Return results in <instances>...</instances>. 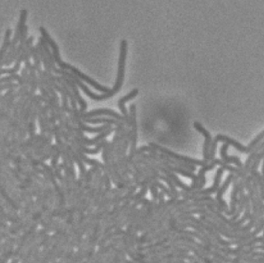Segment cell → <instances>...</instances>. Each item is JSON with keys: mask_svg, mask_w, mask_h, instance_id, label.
I'll list each match as a JSON object with an SVG mask.
<instances>
[{"mask_svg": "<svg viewBox=\"0 0 264 263\" xmlns=\"http://www.w3.org/2000/svg\"><path fill=\"white\" fill-rule=\"evenodd\" d=\"M128 41L123 39L120 43V52H119L118 65H117V78H116V81H115L113 88L110 89L108 93H104L103 94H97V93H93L91 89L88 88V87L85 85L83 81L79 79L78 77L74 76V74L70 73V72H66L65 77H67L69 79L72 80L75 83L76 85L78 88H81V90L91 100H95L97 102L108 100V99L115 96V94L118 93L121 89V88H122L124 81V74H125L126 59H127V56H128Z\"/></svg>", "mask_w": 264, "mask_h": 263, "instance_id": "6da1fadb", "label": "cell"}, {"mask_svg": "<svg viewBox=\"0 0 264 263\" xmlns=\"http://www.w3.org/2000/svg\"><path fill=\"white\" fill-rule=\"evenodd\" d=\"M39 30H40V33H41L42 37L45 40L47 44L49 45V47L51 48L53 56H54L55 63H56L57 66H58L59 69L70 72V73L74 74L76 77H78L81 81H85V83L90 85L92 88L97 89L98 91L101 92V93H108L109 91L111 89L108 88V87L102 86L99 83H97L95 80H93L91 77H88V75L84 74L83 72H81L79 69L62 60L60 54H59V47H58V45L57 44L56 42L54 41V39L51 37V35L49 33L48 31L46 29L45 27H40Z\"/></svg>", "mask_w": 264, "mask_h": 263, "instance_id": "7a4b0ae2", "label": "cell"}, {"mask_svg": "<svg viewBox=\"0 0 264 263\" xmlns=\"http://www.w3.org/2000/svg\"><path fill=\"white\" fill-rule=\"evenodd\" d=\"M27 16H28V12L27 9H24L20 11V19H19L18 23L16 24V29H15L14 36L13 39L11 40L10 45H9V50L7 54L5 55L2 62L0 63V69L3 68V66H5L9 59H10L15 52H16V48H17V44L20 43V38H21L22 32L24 29V27L26 26V22H27Z\"/></svg>", "mask_w": 264, "mask_h": 263, "instance_id": "3957f363", "label": "cell"}, {"mask_svg": "<svg viewBox=\"0 0 264 263\" xmlns=\"http://www.w3.org/2000/svg\"><path fill=\"white\" fill-rule=\"evenodd\" d=\"M224 169L220 167L216 171V175L214 177V182L210 188H205V189L195 190L192 192H187L181 190L180 192L181 197L183 199H189V201H192V199H196L200 196H205V195H211L212 194L216 193L217 190L219 189L220 184H221L222 177H223V173H224Z\"/></svg>", "mask_w": 264, "mask_h": 263, "instance_id": "277c9868", "label": "cell"}, {"mask_svg": "<svg viewBox=\"0 0 264 263\" xmlns=\"http://www.w3.org/2000/svg\"><path fill=\"white\" fill-rule=\"evenodd\" d=\"M136 104H131L129 106L130 122H131V140H130V152L128 155L129 166L133 165L135 158L138 140V125H137Z\"/></svg>", "mask_w": 264, "mask_h": 263, "instance_id": "5b68a950", "label": "cell"}, {"mask_svg": "<svg viewBox=\"0 0 264 263\" xmlns=\"http://www.w3.org/2000/svg\"><path fill=\"white\" fill-rule=\"evenodd\" d=\"M150 147L156 150L158 152L162 153V154H166L173 159L176 160V161H181L184 163L190 164V165H195V166L204 167L205 165H208L209 163V161H205V160H199L196 159V158H190L188 156L181 155V154H177V153L174 152L173 150H169V149L166 148V147H162L161 145H157L155 143L149 144Z\"/></svg>", "mask_w": 264, "mask_h": 263, "instance_id": "8992f818", "label": "cell"}, {"mask_svg": "<svg viewBox=\"0 0 264 263\" xmlns=\"http://www.w3.org/2000/svg\"><path fill=\"white\" fill-rule=\"evenodd\" d=\"M107 116L115 120H120L125 123V119H124L123 115H120L117 113V111L114 110L108 109V108H99V109L92 110L89 112H85V113L80 115L81 118H93V117H98Z\"/></svg>", "mask_w": 264, "mask_h": 263, "instance_id": "52a82bcc", "label": "cell"}, {"mask_svg": "<svg viewBox=\"0 0 264 263\" xmlns=\"http://www.w3.org/2000/svg\"><path fill=\"white\" fill-rule=\"evenodd\" d=\"M193 127H194L195 129L198 132H200V134H203V137L205 138V142L203 144V160L209 161L211 145H212V135H211L210 133L208 132V131L205 129V127H203V124L200 123V122L195 121L193 123Z\"/></svg>", "mask_w": 264, "mask_h": 263, "instance_id": "ba28073f", "label": "cell"}, {"mask_svg": "<svg viewBox=\"0 0 264 263\" xmlns=\"http://www.w3.org/2000/svg\"><path fill=\"white\" fill-rule=\"evenodd\" d=\"M60 78L66 83V85L69 87L71 91H72L73 94H74V97H75L77 102L80 105V115L85 113L87 109H88V103L86 102V100L82 97L81 93H80L79 89H78V87L76 85L75 83L72 81V80L69 79L67 77H63V76H59Z\"/></svg>", "mask_w": 264, "mask_h": 263, "instance_id": "9c48e42d", "label": "cell"}, {"mask_svg": "<svg viewBox=\"0 0 264 263\" xmlns=\"http://www.w3.org/2000/svg\"><path fill=\"white\" fill-rule=\"evenodd\" d=\"M43 106V102L40 100H37L34 104L33 109L32 111L30 117H29V126H28V134L29 138H34L36 136V120L37 119L38 113Z\"/></svg>", "mask_w": 264, "mask_h": 263, "instance_id": "30bf717a", "label": "cell"}, {"mask_svg": "<svg viewBox=\"0 0 264 263\" xmlns=\"http://www.w3.org/2000/svg\"><path fill=\"white\" fill-rule=\"evenodd\" d=\"M229 147H230V145L227 143H224L222 145L221 148H220L221 159L223 161H225L226 163L234 164L237 168L242 169L243 167V164L242 161H241L240 158H238L236 156H230L227 154V150H228Z\"/></svg>", "mask_w": 264, "mask_h": 263, "instance_id": "8fae6325", "label": "cell"}, {"mask_svg": "<svg viewBox=\"0 0 264 263\" xmlns=\"http://www.w3.org/2000/svg\"><path fill=\"white\" fill-rule=\"evenodd\" d=\"M27 38H28V27L25 26L23 32H22L21 38H20V43H19L18 47L16 48V52H15L14 55L9 59L5 66H10L12 63H14L16 59H17L19 56L22 54V52L24 51V47H25L26 42H27Z\"/></svg>", "mask_w": 264, "mask_h": 263, "instance_id": "7c38bea8", "label": "cell"}, {"mask_svg": "<svg viewBox=\"0 0 264 263\" xmlns=\"http://www.w3.org/2000/svg\"><path fill=\"white\" fill-rule=\"evenodd\" d=\"M12 33H13V29H11V28H8L5 30V35H4L3 43H2V47L0 48V63L2 62V59H4L5 55L7 54L8 50H9Z\"/></svg>", "mask_w": 264, "mask_h": 263, "instance_id": "4fadbf2b", "label": "cell"}, {"mask_svg": "<svg viewBox=\"0 0 264 263\" xmlns=\"http://www.w3.org/2000/svg\"><path fill=\"white\" fill-rule=\"evenodd\" d=\"M8 226V222L2 219V215H0V232L2 230L3 226Z\"/></svg>", "mask_w": 264, "mask_h": 263, "instance_id": "5bb4252c", "label": "cell"}, {"mask_svg": "<svg viewBox=\"0 0 264 263\" xmlns=\"http://www.w3.org/2000/svg\"><path fill=\"white\" fill-rule=\"evenodd\" d=\"M20 260L19 258H13L11 260V263H20Z\"/></svg>", "mask_w": 264, "mask_h": 263, "instance_id": "9a60e30c", "label": "cell"}, {"mask_svg": "<svg viewBox=\"0 0 264 263\" xmlns=\"http://www.w3.org/2000/svg\"><path fill=\"white\" fill-rule=\"evenodd\" d=\"M262 177H263V181H264V164H263V167H262Z\"/></svg>", "mask_w": 264, "mask_h": 263, "instance_id": "2e32d148", "label": "cell"}]
</instances>
